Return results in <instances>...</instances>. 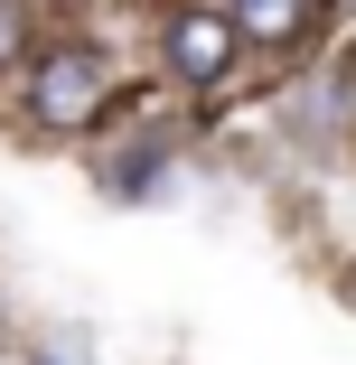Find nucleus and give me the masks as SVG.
Instances as JSON below:
<instances>
[{
	"mask_svg": "<svg viewBox=\"0 0 356 365\" xmlns=\"http://www.w3.org/2000/svg\"><path fill=\"white\" fill-rule=\"evenodd\" d=\"M38 56V19H29V0H0V66H29Z\"/></svg>",
	"mask_w": 356,
	"mask_h": 365,
	"instance_id": "nucleus-4",
	"label": "nucleus"
},
{
	"mask_svg": "<svg viewBox=\"0 0 356 365\" xmlns=\"http://www.w3.org/2000/svg\"><path fill=\"white\" fill-rule=\"evenodd\" d=\"M235 47H244L235 10H178L169 19V66H178L188 85H216L225 66H235Z\"/></svg>",
	"mask_w": 356,
	"mask_h": 365,
	"instance_id": "nucleus-2",
	"label": "nucleus"
},
{
	"mask_svg": "<svg viewBox=\"0 0 356 365\" xmlns=\"http://www.w3.org/2000/svg\"><path fill=\"white\" fill-rule=\"evenodd\" d=\"M300 19H310V0H235V29H244V38H263V47H281Z\"/></svg>",
	"mask_w": 356,
	"mask_h": 365,
	"instance_id": "nucleus-3",
	"label": "nucleus"
},
{
	"mask_svg": "<svg viewBox=\"0 0 356 365\" xmlns=\"http://www.w3.org/2000/svg\"><path fill=\"white\" fill-rule=\"evenodd\" d=\"M103 103H113V66H103V47H47V56H38L29 113H38L47 131H94Z\"/></svg>",
	"mask_w": 356,
	"mask_h": 365,
	"instance_id": "nucleus-1",
	"label": "nucleus"
}]
</instances>
